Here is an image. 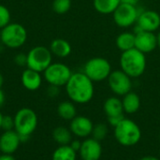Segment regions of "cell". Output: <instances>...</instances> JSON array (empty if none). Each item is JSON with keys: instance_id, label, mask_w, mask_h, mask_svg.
<instances>
[{"instance_id": "obj_1", "label": "cell", "mask_w": 160, "mask_h": 160, "mask_svg": "<svg viewBox=\"0 0 160 160\" xmlns=\"http://www.w3.org/2000/svg\"><path fill=\"white\" fill-rule=\"evenodd\" d=\"M65 87L68 98L76 104H86L94 98V82L83 72L72 73Z\"/></svg>"}, {"instance_id": "obj_2", "label": "cell", "mask_w": 160, "mask_h": 160, "mask_svg": "<svg viewBox=\"0 0 160 160\" xmlns=\"http://www.w3.org/2000/svg\"><path fill=\"white\" fill-rule=\"evenodd\" d=\"M120 69L123 70L131 79L141 77L146 69V54L136 48L123 52L119 60Z\"/></svg>"}, {"instance_id": "obj_3", "label": "cell", "mask_w": 160, "mask_h": 160, "mask_svg": "<svg viewBox=\"0 0 160 160\" xmlns=\"http://www.w3.org/2000/svg\"><path fill=\"white\" fill-rule=\"evenodd\" d=\"M14 130L19 134L21 142H27L38 128V115L30 108H22L14 115Z\"/></svg>"}, {"instance_id": "obj_4", "label": "cell", "mask_w": 160, "mask_h": 160, "mask_svg": "<svg viewBox=\"0 0 160 160\" xmlns=\"http://www.w3.org/2000/svg\"><path fill=\"white\" fill-rule=\"evenodd\" d=\"M113 128L115 140L125 147L134 146L142 139V130L140 127L131 119L125 117Z\"/></svg>"}, {"instance_id": "obj_5", "label": "cell", "mask_w": 160, "mask_h": 160, "mask_svg": "<svg viewBox=\"0 0 160 160\" xmlns=\"http://www.w3.org/2000/svg\"><path fill=\"white\" fill-rule=\"evenodd\" d=\"M27 40L25 27L18 22H10L1 29V42L8 48L18 49Z\"/></svg>"}, {"instance_id": "obj_6", "label": "cell", "mask_w": 160, "mask_h": 160, "mask_svg": "<svg viewBox=\"0 0 160 160\" xmlns=\"http://www.w3.org/2000/svg\"><path fill=\"white\" fill-rule=\"evenodd\" d=\"M112 65L106 58L93 57L83 66V73L94 82L105 81L112 73Z\"/></svg>"}, {"instance_id": "obj_7", "label": "cell", "mask_w": 160, "mask_h": 160, "mask_svg": "<svg viewBox=\"0 0 160 160\" xmlns=\"http://www.w3.org/2000/svg\"><path fill=\"white\" fill-rule=\"evenodd\" d=\"M52 63V53L49 48L44 46H36L32 48L27 53L26 68L36 70L38 72H44V70Z\"/></svg>"}, {"instance_id": "obj_8", "label": "cell", "mask_w": 160, "mask_h": 160, "mask_svg": "<svg viewBox=\"0 0 160 160\" xmlns=\"http://www.w3.org/2000/svg\"><path fill=\"white\" fill-rule=\"evenodd\" d=\"M45 81L50 85L58 87L65 86L72 75L68 66L64 63H52L43 72Z\"/></svg>"}, {"instance_id": "obj_9", "label": "cell", "mask_w": 160, "mask_h": 160, "mask_svg": "<svg viewBox=\"0 0 160 160\" xmlns=\"http://www.w3.org/2000/svg\"><path fill=\"white\" fill-rule=\"evenodd\" d=\"M141 8L128 4L121 3L112 13V18L115 24L121 28H128L136 24Z\"/></svg>"}, {"instance_id": "obj_10", "label": "cell", "mask_w": 160, "mask_h": 160, "mask_svg": "<svg viewBox=\"0 0 160 160\" xmlns=\"http://www.w3.org/2000/svg\"><path fill=\"white\" fill-rule=\"evenodd\" d=\"M107 80L110 89L117 97H124L132 89V79L121 69L112 71Z\"/></svg>"}, {"instance_id": "obj_11", "label": "cell", "mask_w": 160, "mask_h": 160, "mask_svg": "<svg viewBox=\"0 0 160 160\" xmlns=\"http://www.w3.org/2000/svg\"><path fill=\"white\" fill-rule=\"evenodd\" d=\"M160 28V15L158 12L151 9L141 8L137 22L134 27V33L141 31L156 32Z\"/></svg>"}, {"instance_id": "obj_12", "label": "cell", "mask_w": 160, "mask_h": 160, "mask_svg": "<svg viewBox=\"0 0 160 160\" xmlns=\"http://www.w3.org/2000/svg\"><path fill=\"white\" fill-rule=\"evenodd\" d=\"M93 128L94 124L91 119L83 115H77L70 121L69 125V129L72 135L81 139L88 138L92 134Z\"/></svg>"}, {"instance_id": "obj_13", "label": "cell", "mask_w": 160, "mask_h": 160, "mask_svg": "<svg viewBox=\"0 0 160 160\" xmlns=\"http://www.w3.org/2000/svg\"><path fill=\"white\" fill-rule=\"evenodd\" d=\"M135 34V33H134ZM135 48L144 54L150 53L158 48L157 35L154 32L141 31L135 34Z\"/></svg>"}, {"instance_id": "obj_14", "label": "cell", "mask_w": 160, "mask_h": 160, "mask_svg": "<svg viewBox=\"0 0 160 160\" xmlns=\"http://www.w3.org/2000/svg\"><path fill=\"white\" fill-rule=\"evenodd\" d=\"M79 154L82 160H99L102 156V146L100 142L93 138H86L82 142Z\"/></svg>"}, {"instance_id": "obj_15", "label": "cell", "mask_w": 160, "mask_h": 160, "mask_svg": "<svg viewBox=\"0 0 160 160\" xmlns=\"http://www.w3.org/2000/svg\"><path fill=\"white\" fill-rule=\"evenodd\" d=\"M21 142V138L14 129L4 131L0 136V152L13 155L18 150Z\"/></svg>"}, {"instance_id": "obj_16", "label": "cell", "mask_w": 160, "mask_h": 160, "mask_svg": "<svg viewBox=\"0 0 160 160\" xmlns=\"http://www.w3.org/2000/svg\"><path fill=\"white\" fill-rule=\"evenodd\" d=\"M21 82L22 86L29 91H36L39 89L42 83V77L40 72L33 70L31 68H26L22 71L21 76Z\"/></svg>"}, {"instance_id": "obj_17", "label": "cell", "mask_w": 160, "mask_h": 160, "mask_svg": "<svg viewBox=\"0 0 160 160\" xmlns=\"http://www.w3.org/2000/svg\"><path fill=\"white\" fill-rule=\"evenodd\" d=\"M103 111L107 116V118L123 116L124 109L122 104V99H120L117 96L108 98L103 104Z\"/></svg>"}, {"instance_id": "obj_18", "label": "cell", "mask_w": 160, "mask_h": 160, "mask_svg": "<svg viewBox=\"0 0 160 160\" xmlns=\"http://www.w3.org/2000/svg\"><path fill=\"white\" fill-rule=\"evenodd\" d=\"M50 51L52 55H55L59 58L68 57L72 51L70 43L64 38H55L50 44Z\"/></svg>"}, {"instance_id": "obj_19", "label": "cell", "mask_w": 160, "mask_h": 160, "mask_svg": "<svg viewBox=\"0 0 160 160\" xmlns=\"http://www.w3.org/2000/svg\"><path fill=\"white\" fill-rule=\"evenodd\" d=\"M123 109L126 113L133 114L136 113L141 107V98L138 94L130 91L123 97L122 99Z\"/></svg>"}, {"instance_id": "obj_20", "label": "cell", "mask_w": 160, "mask_h": 160, "mask_svg": "<svg viewBox=\"0 0 160 160\" xmlns=\"http://www.w3.org/2000/svg\"><path fill=\"white\" fill-rule=\"evenodd\" d=\"M115 45L122 52L135 48V34L134 32H122L120 33L116 39Z\"/></svg>"}, {"instance_id": "obj_21", "label": "cell", "mask_w": 160, "mask_h": 160, "mask_svg": "<svg viewBox=\"0 0 160 160\" xmlns=\"http://www.w3.org/2000/svg\"><path fill=\"white\" fill-rule=\"evenodd\" d=\"M121 4V0H93L95 9L103 15L112 14Z\"/></svg>"}, {"instance_id": "obj_22", "label": "cell", "mask_w": 160, "mask_h": 160, "mask_svg": "<svg viewBox=\"0 0 160 160\" xmlns=\"http://www.w3.org/2000/svg\"><path fill=\"white\" fill-rule=\"evenodd\" d=\"M57 113L60 116V118L67 120V121H71L73 118L77 116V110L75 103L72 101H62L59 103L57 107Z\"/></svg>"}, {"instance_id": "obj_23", "label": "cell", "mask_w": 160, "mask_h": 160, "mask_svg": "<svg viewBox=\"0 0 160 160\" xmlns=\"http://www.w3.org/2000/svg\"><path fill=\"white\" fill-rule=\"evenodd\" d=\"M77 152L70 145H59L52 153V160H76Z\"/></svg>"}, {"instance_id": "obj_24", "label": "cell", "mask_w": 160, "mask_h": 160, "mask_svg": "<svg viewBox=\"0 0 160 160\" xmlns=\"http://www.w3.org/2000/svg\"><path fill=\"white\" fill-rule=\"evenodd\" d=\"M52 139L59 145H68L72 141V133L69 128L57 127L52 131Z\"/></svg>"}, {"instance_id": "obj_25", "label": "cell", "mask_w": 160, "mask_h": 160, "mask_svg": "<svg viewBox=\"0 0 160 160\" xmlns=\"http://www.w3.org/2000/svg\"><path fill=\"white\" fill-rule=\"evenodd\" d=\"M108 132H109V128H108V126L106 124H103V123H99V124H97V125H94V128H93V131H92V138L98 141V142H101L103 141L107 135H108Z\"/></svg>"}, {"instance_id": "obj_26", "label": "cell", "mask_w": 160, "mask_h": 160, "mask_svg": "<svg viewBox=\"0 0 160 160\" xmlns=\"http://www.w3.org/2000/svg\"><path fill=\"white\" fill-rule=\"evenodd\" d=\"M71 0H53L52 4V10L57 14H65L71 8Z\"/></svg>"}, {"instance_id": "obj_27", "label": "cell", "mask_w": 160, "mask_h": 160, "mask_svg": "<svg viewBox=\"0 0 160 160\" xmlns=\"http://www.w3.org/2000/svg\"><path fill=\"white\" fill-rule=\"evenodd\" d=\"M10 19L11 16L8 8L6 6L0 4V29L4 28L8 23H10Z\"/></svg>"}, {"instance_id": "obj_28", "label": "cell", "mask_w": 160, "mask_h": 160, "mask_svg": "<svg viewBox=\"0 0 160 160\" xmlns=\"http://www.w3.org/2000/svg\"><path fill=\"white\" fill-rule=\"evenodd\" d=\"M1 129L4 131L14 129V118L10 115H3Z\"/></svg>"}, {"instance_id": "obj_29", "label": "cell", "mask_w": 160, "mask_h": 160, "mask_svg": "<svg viewBox=\"0 0 160 160\" xmlns=\"http://www.w3.org/2000/svg\"><path fill=\"white\" fill-rule=\"evenodd\" d=\"M14 63L19 67H26L27 65V54L24 53H18L13 58Z\"/></svg>"}, {"instance_id": "obj_30", "label": "cell", "mask_w": 160, "mask_h": 160, "mask_svg": "<svg viewBox=\"0 0 160 160\" xmlns=\"http://www.w3.org/2000/svg\"><path fill=\"white\" fill-rule=\"evenodd\" d=\"M60 94V87L55 86V85H50L47 88V95L50 98H56L58 97V95Z\"/></svg>"}, {"instance_id": "obj_31", "label": "cell", "mask_w": 160, "mask_h": 160, "mask_svg": "<svg viewBox=\"0 0 160 160\" xmlns=\"http://www.w3.org/2000/svg\"><path fill=\"white\" fill-rule=\"evenodd\" d=\"M125 118V116L123 115V116H116V117H111V118H107V120H108V123H109V125L110 126H112V128H114V127H116L123 119Z\"/></svg>"}, {"instance_id": "obj_32", "label": "cell", "mask_w": 160, "mask_h": 160, "mask_svg": "<svg viewBox=\"0 0 160 160\" xmlns=\"http://www.w3.org/2000/svg\"><path fill=\"white\" fill-rule=\"evenodd\" d=\"M69 145L73 150H75L76 152H79V150L82 146V142L80 140H72L71 142L69 143Z\"/></svg>"}, {"instance_id": "obj_33", "label": "cell", "mask_w": 160, "mask_h": 160, "mask_svg": "<svg viewBox=\"0 0 160 160\" xmlns=\"http://www.w3.org/2000/svg\"><path fill=\"white\" fill-rule=\"evenodd\" d=\"M0 160H16V158L12 155L2 154V155H0Z\"/></svg>"}, {"instance_id": "obj_34", "label": "cell", "mask_w": 160, "mask_h": 160, "mask_svg": "<svg viewBox=\"0 0 160 160\" xmlns=\"http://www.w3.org/2000/svg\"><path fill=\"white\" fill-rule=\"evenodd\" d=\"M5 101H6V96H5V93H4V92H3V90L0 88V109L4 106Z\"/></svg>"}, {"instance_id": "obj_35", "label": "cell", "mask_w": 160, "mask_h": 160, "mask_svg": "<svg viewBox=\"0 0 160 160\" xmlns=\"http://www.w3.org/2000/svg\"><path fill=\"white\" fill-rule=\"evenodd\" d=\"M140 0H121V3L124 4H128V5H132V6H137L139 4Z\"/></svg>"}, {"instance_id": "obj_36", "label": "cell", "mask_w": 160, "mask_h": 160, "mask_svg": "<svg viewBox=\"0 0 160 160\" xmlns=\"http://www.w3.org/2000/svg\"><path fill=\"white\" fill-rule=\"evenodd\" d=\"M139 160H160L159 158H158L157 157H153V156H146L142 158L141 159Z\"/></svg>"}, {"instance_id": "obj_37", "label": "cell", "mask_w": 160, "mask_h": 160, "mask_svg": "<svg viewBox=\"0 0 160 160\" xmlns=\"http://www.w3.org/2000/svg\"><path fill=\"white\" fill-rule=\"evenodd\" d=\"M3 84H4V77H3V75L0 73V88H2Z\"/></svg>"}, {"instance_id": "obj_38", "label": "cell", "mask_w": 160, "mask_h": 160, "mask_svg": "<svg viewBox=\"0 0 160 160\" xmlns=\"http://www.w3.org/2000/svg\"><path fill=\"white\" fill-rule=\"evenodd\" d=\"M157 39H158V47L160 49V31L157 35Z\"/></svg>"}, {"instance_id": "obj_39", "label": "cell", "mask_w": 160, "mask_h": 160, "mask_svg": "<svg viewBox=\"0 0 160 160\" xmlns=\"http://www.w3.org/2000/svg\"><path fill=\"white\" fill-rule=\"evenodd\" d=\"M2 119H3V114L0 112V129H1V127H2Z\"/></svg>"}, {"instance_id": "obj_40", "label": "cell", "mask_w": 160, "mask_h": 160, "mask_svg": "<svg viewBox=\"0 0 160 160\" xmlns=\"http://www.w3.org/2000/svg\"><path fill=\"white\" fill-rule=\"evenodd\" d=\"M0 40H1V29H0Z\"/></svg>"}, {"instance_id": "obj_41", "label": "cell", "mask_w": 160, "mask_h": 160, "mask_svg": "<svg viewBox=\"0 0 160 160\" xmlns=\"http://www.w3.org/2000/svg\"><path fill=\"white\" fill-rule=\"evenodd\" d=\"M159 141H160V135H159Z\"/></svg>"}]
</instances>
